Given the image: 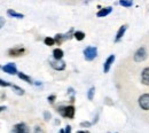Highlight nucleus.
<instances>
[{"mask_svg":"<svg viewBox=\"0 0 149 133\" xmlns=\"http://www.w3.org/2000/svg\"><path fill=\"white\" fill-rule=\"evenodd\" d=\"M126 30H127V25H122V26L119 28V30H118V31H117V33H116L115 42H118V41H120V39L123 38V36L125 35Z\"/></svg>","mask_w":149,"mask_h":133,"instance_id":"12","label":"nucleus"},{"mask_svg":"<svg viewBox=\"0 0 149 133\" xmlns=\"http://www.w3.org/2000/svg\"><path fill=\"white\" fill-rule=\"evenodd\" d=\"M3 24H5V19H3V17L0 16V29L3 26Z\"/></svg>","mask_w":149,"mask_h":133,"instance_id":"29","label":"nucleus"},{"mask_svg":"<svg viewBox=\"0 0 149 133\" xmlns=\"http://www.w3.org/2000/svg\"><path fill=\"white\" fill-rule=\"evenodd\" d=\"M44 42L47 46H53L55 44V40H54V38H52V37H46V38L44 39Z\"/></svg>","mask_w":149,"mask_h":133,"instance_id":"18","label":"nucleus"},{"mask_svg":"<svg viewBox=\"0 0 149 133\" xmlns=\"http://www.w3.org/2000/svg\"><path fill=\"white\" fill-rule=\"evenodd\" d=\"M119 5L123 6V7H132L133 2L131 0H120L119 1Z\"/></svg>","mask_w":149,"mask_h":133,"instance_id":"19","label":"nucleus"},{"mask_svg":"<svg viewBox=\"0 0 149 133\" xmlns=\"http://www.w3.org/2000/svg\"><path fill=\"white\" fill-rule=\"evenodd\" d=\"M24 53V48L23 47H14V48H12V49H9L8 51V54H9V56H21L22 54Z\"/></svg>","mask_w":149,"mask_h":133,"instance_id":"11","label":"nucleus"},{"mask_svg":"<svg viewBox=\"0 0 149 133\" xmlns=\"http://www.w3.org/2000/svg\"><path fill=\"white\" fill-rule=\"evenodd\" d=\"M147 49H146V47L145 46H141V47H139L136 51H135V53H134V55H133V60H134V62H136V63H139V62H142V61H145L146 58H147Z\"/></svg>","mask_w":149,"mask_h":133,"instance_id":"2","label":"nucleus"},{"mask_svg":"<svg viewBox=\"0 0 149 133\" xmlns=\"http://www.w3.org/2000/svg\"><path fill=\"white\" fill-rule=\"evenodd\" d=\"M12 88L14 90V92H15L17 95L24 94V90H23V88H21V87H19L17 85H12Z\"/></svg>","mask_w":149,"mask_h":133,"instance_id":"17","label":"nucleus"},{"mask_svg":"<svg viewBox=\"0 0 149 133\" xmlns=\"http://www.w3.org/2000/svg\"><path fill=\"white\" fill-rule=\"evenodd\" d=\"M54 40H55L56 44H61V42H63L64 41V37H63V35L62 33H57L55 37H54Z\"/></svg>","mask_w":149,"mask_h":133,"instance_id":"20","label":"nucleus"},{"mask_svg":"<svg viewBox=\"0 0 149 133\" xmlns=\"http://www.w3.org/2000/svg\"><path fill=\"white\" fill-rule=\"evenodd\" d=\"M115 58H116V56L113 55V54H111V55H109V57L106 60V62H104V64H103V72L104 74H107L109 70H110V67H111V64L115 62Z\"/></svg>","mask_w":149,"mask_h":133,"instance_id":"8","label":"nucleus"},{"mask_svg":"<svg viewBox=\"0 0 149 133\" xmlns=\"http://www.w3.org/2000/svg\"><path fill=\"white\" fill-rule=\"evenodd\" d=\"M64 130H65V133H71V126L70 125H67Z\"/></svg>","mask_w":149,"mask_h":133,"instance_id":"28","label":"nucleus"},{"mask_svg":"<svg viewBox=\"0 0 149 133\" xmlns=\"http://www.w3.org/2000/svg\"><path fill=\"white\" fill-rule=\"evenodd\" d=\"M64 55V53H63V51L61 49V48H55L54 51H53V57H54V60H62V57Z\"/></svg>","mask_w":149,"mask_h":133,"instance_id":"14","label":"nucleus"},{"mask_svg":"<svg viewBox=\"0 0 149 133\" xmlns=\"http://www.w3.org/2000/svg\"><path fill=\"white\" fill-rule=\"evenodd\" d=\"M47 100H48V102H49V103H54V102H55V100H56V96L54 94L49 95V96L47 97Z\"/></svg>","mask_w":149,"mask_h":133,"instance_id":"27","label":"nucleus"},{"mask_svg":"<svg viewBox=\"0 0 149 133\" xmlns=\"http://www.w3.org/2000/svg\"><path fill=\"white\" fill-rule=\"evenodd\" d=\"M77 133H90L88 131H84V130H80V131H78Z\"/></svg>","mask_w":149,"mask_h":133,"instance_id":"32","label":"nucleus"},{"mask_svg":"<svg viewBox=\"0 0 149 133\" xmlns=\"http://www.w3.org/2000/svg\"><path fill=\"white\" fill-rule=\"evenodd\" d=\"M33 84H35V85H37V86H40V85H41V83H40V81H35Z\"/></svg>","mask_w":149,"mask_h":133,"instance_id":"33","label":"nucleus"},{"mask_svg":"<svg viewBox=\"0 0 149 133\" xmlns=\"http://www.w3.org/2000/svg\"><path fill=\"white\" fill-rule=\"evenodd\" d=\"M17 76H19V79H22V80H24V81H26V83H29V84H33V83H32L31 77L28 76V75H25L24 72H19V74H17Z\"/></svg>","mask_w":149,"mask_h":133,"instance_id":"15","label":"nucleus"},{"mask_svg":"<svg viewBox=\"0 0 149 133\" xmlns=\"http://www.w3.org/2000/svg\"><path fill=\"white\" fill-rule=\"evenodd\" d=\"M58 133H65V130H63V129H61V130L58 131Z\"/></svg>","mask_w":149,"mask_h":133,"instance_id":"34","label":"nucleus"},{"mask_svg":"<svg viewBox=\"0 0 149 133\" xmlns=\"http://www.w3.org/2000/svg\"><path fill=\"white\" fill-rule=\"evenodd\" d=\"M141 83L146 86H149V67L141 71Z\"/></svg>","mask_w":149,"mask_h":133,"instance_id":"9","label":"nucleus"},{"mask_svg":"<svg viewBox=\"0 0 149 133\" xmlns=\"http://www.w3.org/2000/svg\"><path fill=\"white\" fill-rule=\"evenodd\" d=\"M74 106H61L57 108V113H60L62 117H67V118H70L72 119L74 117Z\"/></svg>","mask_w":149,"mask_h":133,"instance_id":"1","label":"nucleus"},{"mask_svg":"<svg viewBox=\"0 0 149 133\" xmlns=\"http://www.w3.org/2000/svg\"><path fill=\"white\" fill-rule=\"evenodd\" d=\"M0 86H2V87H8V86H10V87H12V84H10L9 81H6V80H3V79H0Z\"/></svg>","mask_w":149,"mask_h":133,"instance_id":"22","label":"nucleus"},{"mask_svg":"<svg viewBox=\"0 0 149 133\" xmlns=\"http://www.w3.org/2000/svg\"><path fill=\"white\" fill-rule=\"evenodd\" d=\"M68 93L71 95V101L74 102V90L72 88V87H69V88H68Z\"/></svg>","mask_w":149,"mask_h":133,"instance_id":"24","label":"nucleus"},{"mask_svg":"<svg viewBox=\"0 0 149 133\" xmlns=\"http://www.w3.org/2000/svg\"><path fill=\"white\" fill-rule=\"evenodd\" d=\"M51 117H52V115H51L49 111H44V118H45V120H49Z\"/></svg>","mask_w":149,"mask_h":133,"instance_id":"26","label":"nucleus"},{"mask_svg":"<svg viewBox=\"0 0 149 133\" xmlns=\"http://www.w3.org/2000/svg\"><path fill=\"white\" fill-rule=\"evenodd\" d=\"M91 125H93L91 122H81V123H80V126H81V127H90Z\"/></svg>","mask_w":149,"mask_h":133,"instance_id":"25","label":"nucleus"},{"mask_svg":"<svg viewBox=\"0 0 149 133\" xmlns=\"http://www.w3.org/2000/svg\"><path fill=\"white\" fill-rule=\"evenodd\" d=\"M0 68H1L2 71H5L8 75H16V74H19L15 63H8V64H6L3 67H0Z\"/></svg>","mask_w":149,"mask_h":133,"instance_id":"6","label":"nucleus"},{"mask_svg":"<svg viewBox=\"0 0 149 133\" xmlns=\"http://www.w3.org/2000/svg\"><path fill=\"white\" fill-rule=\"evenodd\" d=\"M7 15L10 16V17H14V19H23V17H24L23 14L17 13V12H15V10H13V9H8V10H7Z\"/></svg>","mask_w":149,"mask_h":133,"instance_id":"13","label":"nucleus"},{"mask_svg":"<svg viewBox=\"0 0 149 133\" xmlns=\"http://www.w3.org/2000/svg\"><path fill=\"white\" fill-rule=\"evenodd\" d=\"M33 133H45V132H44V130H42L41 126L37 125V126H35V129H33Z\"/></svg>","mask_w":149,"mask_h":133,"instance_id":"23","label":"nucleus"},{"mask_svg":"<svg viewBox=\"0 0 149 133\" xmlns=\"http://www.w3.org/2000/svg\"><path fill=\"white\" fill-rule=\"evenodd\" d=\"M94 93H95V88H94V87H91V88L88 90V92H87V99H88V100H93Z\"/></svg>","mask_w":149,"mask_h":133,"instance_id":"21","label":"nucleus"},{"mask_svg":"<svg viewBox=\"0 0 149 133\" xmlns=\"http://www.w3.org/2000/svg\"><path fill=\"white\" fill-rule=\"evenodd\" d=\"M74 37L77 39L78 41H81V40H84V38H85V33H84L83 31H74Z\"/></svg>","mask_w":149,"mask_h":133,"instance_id":"16","label":"nucleus"},{"mask_svg":"<svg viewBox=\"0 0 149 133\" xmlns=\"http://www.w3.org/2000/svg\"><path fill=\"white\" fill-rule=\"evenodd\" d=\"M6 109H7V107H6V106H0V113H1V111H3V110H6Z\"/></svg>","mask_w":149,"mask_h":133,"instance_id":"30","label":"nucleus"},{"mask_svg":"<svg viewBox=\"0 0 149 133\" xmlns=\"http://www.w3.org/2000/svg\"><path fill=\"white\" fill-rule=\"evenodd\" d=\"M12 133H30V129L25 123H17L14 125Z\"/></svg>","mask_w":149,"mask_h":133,"instance_id":"5","label":"nucleus"},{"mask_svg":"<svg viewBox=\"0 0 149 133\" xmlns=\"http://www.w3.org/2000/svg\"><path fill=\"white\" fill-rule=\"evenodd\" d=\"M83 53H84V57L86 61H93L97 56V48L95 46H87Z\"/></svg>","mask_w":149,"mask_h":133,"instance_id":"3","label":"nucleus"},{"mask_svg":"<svg viewBox=\"0 0 149 133\" xmlns=\"http://www.w3.org/2000/svg\"><path fill=\"white\" fill-rule=\"evenodd\" d=\"M112 12V7L111 6H108V7H103V8H101L97 13H96V16L97 17H106V16H108L110 13Z\"/></svg>","mask_w":149,"mask_h":133,"instance_id":"10","label":"nucleus"},{"mask_svg":"<svg viewBox=\"0 0 149 133\" xmlns=\"http://www.w3.org/2000/svg\"><path fill=\"white\" fill-rule=\"evenodd\" d=\"M49 64H51V67L53 69H55L57 71H63L65 69V62L63 60H58V61L57 60H53V61L49 62Z\"/></svg>","mask_w":149,"mask_h":133,"instance_id":"7","label":"nucleus"},{"mask_svg":"<svg viewBox=\"0 0 149 133\" xmlns=\"http://www.w3.org/2000/svg\"><path fill=\"white\" fill-rule=\"evenodd\" d=\"M97 119H99V116L96 115V116H95V118H94V120H93V122H92V124H95V123L97 122Z\"/></svg>","mask_w":149,"mask_h":133,"instance_id":"31","label":"nucleus"},{"mask_svg":"<svg viewBox=\"0 0 149 133\" xmlns=\"http://www.w3.org/2000/svg\"><path fill=\"white\" fill-rule=\"evenodd\" d=\"M138 102H139V106L142 110L149 111V93H143V94L140 95Z\"/></svg>","mask_w":149,"mask_h":133,"instance_id":"4","label":"nucleus"}]
</instances>
